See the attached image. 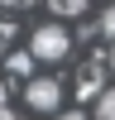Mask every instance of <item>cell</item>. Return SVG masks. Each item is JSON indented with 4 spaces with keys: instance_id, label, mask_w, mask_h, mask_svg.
<instances>
[{
    "instance_id": "cell-8",
    "label": "cell",
    "mask_w": 115,
    "mask_h": 120,
    "mask_svg": "<svg viewBox=\"0 0 115 120\" xmlns=\"http://www.w3.org/2000/svg\"><path fill=\"white\" fill-rule=\"evenodd\" d=\"M14 38V24H0V58H5V43Z\"/></svg>"
},
{
    "instance_id": "cell-12",
    "label": "cell",
    "mask_w": 115,
    "mask_h": 120,
    "mask_svg": "<svg viewBox=\"0 0 115 120\" xmlns=\"http://www.w3.org/2000/svg\"><path fill=\"white\" fill-rule=\"evenodd\" d=\"M110 67H115V43H110Z\"/></svg>"
},
{
    "instance_id": "cell-5",
    "label": "cell",
    "mask_w": 115,
    "mask_h": 120,
    "mask_svg": "<svg viewBox=\"0 0 115 120\" xmlns=\"http://www.w3.org/2000/svg\"><path fill=\"white\" fill-rule=\"evenodd\" d=\"M10 72H14V77H29V72H34V58H29V53H10Z\"/></svg>"
},
{
    "instance_id": "cell-6",
    "label": "cell",
    "mask_w": 115,
    "mask_h": 120,
    "mask_svg": "<svg viewBox=\"0 0 115 120\" xmlns=\"http://www.w3.org/2000/svg\"><path fill=\"white\" fill-rule=\"evenodd\" d=\"M86 0H53V15H82Z\"/></svg>"
},
{
    "instance_id": "cell-4",
    "label": "cell",
    "mask_w": 115,
    "mask_h": 120,
    "mask_svg": "<svg viewBox=\"0 0 115 120\" xmlns=\"http://www.w3.org/2000/svg\"><path fill=\"white\" fill-rule=\"evenodd\" d=\"M96 120H115V86H105L96 101Z\"/></svg>"
},
{
    "instance_id": "cell-2",
    "label": "cell",
    "mask_w": 115,
    "mask_h": 120,
    "mask_svg": "<svg viewBox=\"0 0 115 120\" xmlns=\"http://www.w3.org/2000/svg\"><path fill=\"white\" fill-rule=\"evenodd\" d=\"M24 101L34 106V111L53 115L58 106H62V82H58V77H34V82L24 86Z\"/></svg>"
},
{
    "instance_id": "cell-1",
    "label": "cell",
    "mask_w": 115,
    "mask_h": 120,
    "mask_svg": "<svg viewBox=\"0 0 115 120\" xmlns=\"http://www.w3.org/2000/svg\"><path fill=\"white\" fill-rule=\"evenodd\" d=\"M67 48H72V34L62 24H38L29 38V58H38V63H62Z\"/></svg>"
},
{
    "instance_id": "cell-3",
    "label": "cell",
    "mask_w": 115,
    "mask_h": 120,
    "mask_svg": "<svg viewBox=\"0 0 115 120\" xmlns=\"http://www.w3.org/2000/svg\"><path fill=\"white\" fill-rule=\"evenodd\" d=\"M101 91H105V82H101V72H86L82 82H77V101H101Z\"/></svg>"
},
{
    "instance_id": "cell-10",
    "label": "cell",
    "mask_w": 115,
    "mask_h": 120,
    "mask_svg": "<svg viewBox=\"0 0 115 120\" xmlns=\"http://www.w3.org/2000/svg\"><path fill=\"white\" fill-rule=\"evenodd\" d=\"M0 120H19V115H14V111H10V106H0Z\"/></svg>"
},
{
    "instance_id": "cell-9",
    "label": "cell",
    "mask_w": 115,
    "mask_h": 120,
    "mask_svg": "<svg viewBox=\"0 0 115 120\" xmlns=\"http://www.w3.org/2000/svg\"><path fill=\"white\" fill-rule=\"evenodd\" d=\"M53 120H91V115H82V111H62V115H53Z\"/></svg>"
},
{
    "instance_id": "cell-11",
    "label": "cell",
    "mask_w": 115,
    "mask_h": 120,
    "mask_svg": "<svg viewBox=\"0 0 115 120\" xmlns=\"http://www.w3.org/2000/svg\"><path fill=\"white\" fill-rule=\"evenodd\" d=\"M0 106H5V82H0Z\"/></svg>"
},
{
    "instance_id": "cell-7",
    "label": "cell",
    "mask_w": 115,
    "mask_h": 120,
    "mask_svg": "<svg viewBox=\"0 0 115 120\" xmlns=\"http://www.w3.org/2000/svg\"><path fill=\"white\" fill-rule=\"evenodd\" d=\"M96 29H101V34H105V38H110V43H115V5L105 10V15H101V24H96Z\"/></svg>"
}]
</instances>
